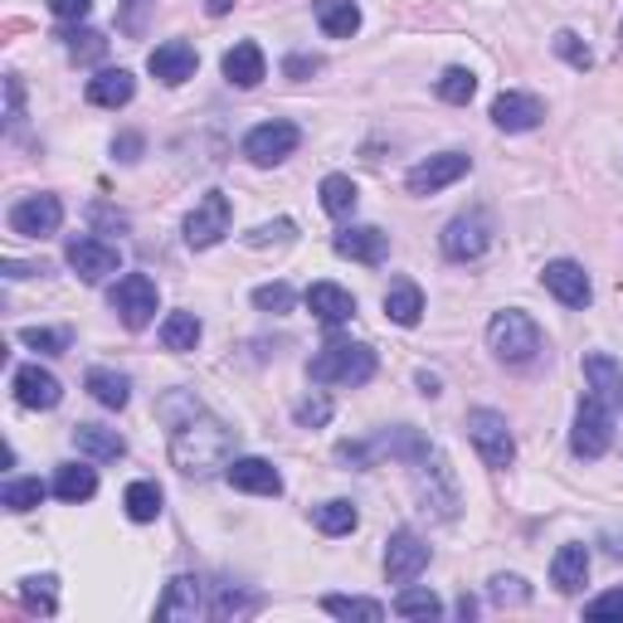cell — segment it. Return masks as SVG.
Here are the masks:
<instances>
[{"label": "cell", "mask_w": 623, "mask_h": 623, "mask_svg": "<svg viewBox=\"0 0 623 623\" xmlns=\"http://www.w3.org/2000/svg\"><path fill=\"white\" fill-rule=\"evenodd\" d=\"M424 570H429V546L415 532H395L386 546V580L390 585H415Z\"/></svg>", "instance_id": "9a60e30c"}, {"label": "cell", "mask_w": 623, "mask_h": 623, "mask_svg": "<svg viewBox=\"0 0 623 623\" xmlns=\"http://www.w3.org/2000/svg\"><path fill=\"white\" fill-rule=\"evenodd\" d=\"M210 585L201 575H176L162 594V604H156V619H181V623H195L210 614Z\"/></svg>", "instance_id": "5bb4252c"}, {"label": "cell", "mask_w": 623, "mask_h": 623, "mask_svg": "<svg viewBox=\"0 0 623 623\" xmlns=\"http://www.w3.org/2000/svg\"><path fill=\"white\" fill-rule=\"evenodd\" d=\"M308 376L317 386H366L376 376V351L361 341H331L327 351H317L308 361Z\"/></svg>", "instance_id": "7a4b0ae2"}, {"label": "cell", "mask_w": 623, "mask_h": 623, "mask_svg": "<svg viewBox=\"0 0 623 623\" xmlns=\"http://www.w3.org/2000/svg\"><path fill=\"white\" fill-rule=\"evenodd\" d=\"M20 604L30 609V614H59V580L55 575H30L20 580Z\"/></svg>", "instance_id": "e575fe53"}, {"label": "cell", "mask_w": 623, "mask_h": 623, "mask_svg": "<svg viewBox=\"0 0 623 623\" xmlns=\"http://www.w3.org/2000/svg\"><path fill=\"white\" fill-rule=\"evenodd\" d=\"M386 317H390L395 327H419V317H424V293H419V283H409V278L390 283V293H386Z\"/></svg>", "instance_id": "1f68e13d"}, {"label": "cell", "mask_w": 623, "mask_h": 623, "mask_svg": "<svg viewBox=\"0 0 623 623\" xmlns=\"http://www.w3.org/2000/svg\"><path fill=\"white\" fill-rule=\"evenodd\" d=\"M331 415H337V405H331L327 395H312V400H302L293 409V419L302 424V429H322V424H331Z\"/></svg>", "instance_id": "681fc988"}, {"label": "cell", "mask_w": 623, "mask_h": 623, "mask_svg": "<svg viewBox=\"0 0 623 623\" xmlns=\"http://www.w3.org/2000/svg\"><path fill=\"white\" fill-rule=\"evenodd\" d=\"M585 580H590V546L570 541V546H561L551 561V585L561 594H575V590H585Z\"/></svg>", "instance_id": "d4e9b609"}, {"label": "cell", "mask_w": 623, "mask_h": 623, "mask_svg": "<svg viewBox=\"0 0 623 623\" xmlns=\"http://www.w3.org/2000/svg\"><path fill=\"white\" fill-rule=\"evenodd\" d=\"M162 502H166V497H162V487H156V483H147V477H142V483H132L127 493H123V507H127V516H132V522H142V526L162 516Z\"/></svg>", "instance_id": "8d00e7d4"}, {"label": "cell", "mask_w": 623, "mask_h": 623, "mask_svg": "<svg viewBox=\"0 0 623 623\" xmlns=\"http://www.w3.org/2000/svg\"><path fill=\"white\" fill-rule=\"evenodd\" d=\"M108 302L127 331H142V327H152V317H156V283L147 273H123L113 283Z\"/></svg>", "instance_id": "52a82bcc"}, {"label": "cell", "mask_w": 623, "mask_h": 623, "mask_svg": "<svg viewBox=\"0 0 623 623\" xmlns=\"http://www.w3.org/2000/svg\"><path fill=\"white\" fill-rule=\"evenodd\" d=\"M49 10H55L59 20H69V25H78V20H88L93 0H49Z\"/></svg>", "instance_id": "db71d44e"}, {"label": "cell", "mask_w": 623, "mask_h": 623, "mask_svg": "<svg viewBox=\"0 0 623 623\" xmlns=\"http://www.w3.org/2000/svg\"><path fill=\"white\" fill-rule=\"evenodd\" d=\"M585 619H594V623L619 619V623H623V585L609 590V594H600V600H590V604H585Z\"/></svg>", "instance_id": "f907efd6"}, {"label": "cell", "mask_w": 623, "mask_h": 623, "mask_svg": "<svg viewBox=\"0 0 623 623\" xmlns=\"http://www.w3.org/2000/svg\"><path fill=\"white\" fill-rule=\"evenodd\" d=\"M39 502H45V483H39V477H10L6 487H0V507L6 512H35Z\"/></svg>", "instance_id": "60d3db41"}, {"label": "cell", "mask_w": 623, "mask_h": 623, "mask_svg": "<svg viewBox=\"0 0 623 623\" xmlns=\"http://www.w3.org/2000/svg\"><path fill=\"white\" fill-rule=\"evenodd\" d=\"M64 259H69V269L84 278V283H103V278H113L123 269V254L108 244V239H93V234H78L69 239V249H64Z\"/></svg>", "instance_id": "30bf717a"}, {"label": "cell", "mask_w": 623, "mask_h": 623, "mask_svg": "<svg viewBox=\"0 0 623 623\" xmlns=\"http://www.w3.org/2000/svg\"><path fill=\"white\" fill-rule=\"evenodd\" d=\"M331 249H337L341 259H351V263H386L390 234L376 230V224H351V230H341L337 239H331Z\"/></svg>", "instance_id": "d6986e66"}, {"label": "cell", "mask_w": 623, "mask_h": 623, "mask_svg": "<svg viewBox=\"0 0 623 623\" xmlns=\"http://www.w3.org/2000/svg\"><path fill=\"white\" fill-rule=\"evenodd\" d=\"M395 614H400V619H439L444 614V600L434 590L400 585V594H395Z\"/></svg>", "instance_id": "ab89813d"}, {"label": "cell", "mask_w": 623, "mask_h": 623, "mask_svg": "<svg viewBox=\"0 0 623 623\" xmlns=\"http://www.w3.org/2000/svg\"><path fill=\"white\" fill-rule=\"evenodd\" d=\"M93 220L113 224V230H127V215H117V210H108V205H93Z\"/></svg>", "instance_id": "9f6ffc18"}, {"label": "cell", "mask_w": 623, "mask_h": 623, "mask_svg": "<svg viewBox=\"0 0 623 623\" xmlns=\"http://www.w3.org/2000/svg\"><path fill=\"white\" fill-rule=\"evenodd\" d=\"M20 123H25V84L16 74L6 78V127L10 132H20Z\"/></svg>", "instance_id": "816d5d0a"}, {"label": "cell", "mask_w": 623, "mask_h": 623, "mask_svg": "<svg viewBox=\"0 0 623 623\" xmlns=\"http://www.w3.org/2000/svg\"><path fill=\"white\" fill-rule=\"evenodd\" d=\"M298 147H302V127L298 123H283V117H278V123H259L244 137V156L254 166H278V162H288Z\"/></svg>", "instance_id": "9c48e42d"}, {"label": "cell", "mask_w": 623, "mask_h": 623, "mask_svg": "<svg viewBox=\"0 0 623 623\" xmlns=\"http://www.w3.org/2000/svg\"><path fill=\"white\" fill-rule=\"evenodd\" d=\"M263 74H269V59H263V49L254 39H244V45H234L230 55H224V78H230L234 88H259Z\"/></svg>", "instance_id": "484cf974"}, {"label": "cell", "mask_w": 623, "mask_h": 623, "mask_svg": "<svg viewBox=\"0 0 623 623\" xmlns=\"http://www.w3.org/2000/svg\"><path fill=\"white\" fill-rule=\"evenodd\" d=\"M152 6L156 0H123V6H117V30L123 35H147V16H152Z\"/></svg>", "instance_id": "7dc6e473"}, {"label": "cell", "mask_w": 623, "mask_h": 623, "mask_svg": "<svg viewBox=\"0 0 623 623\" xmlns=\"http://www.w3.org/2000/svg\"><path fill=\"white\" fill-rule=\"evenodd\" d=\"M59 224H64V201L49 191L25 195V201L10 205V230L25 239H49V234H59Z\"/></svg>", "instance_id": "8fae6325"}, {"label": "cell", "mask_w": 623, "mask_h": 623, "mask_svg": "<svg viewBox=\"0 0 623 623\" xmlns=\"http://www.w3.org/2000/svg\"><path fill=\"white\" fill-rule=\"evenodd\" d=\"M254 308L259 312H273V317L293 312V288H288V283H263V288H254Z\"/></svg>", "instance_id": "c3c4849f"}, {"label": "cell", "mask_w": 623, "mask_h": 623, "mask_svg": "<svg viewBox=\"0 0 623 623\" xmlns=\"http://www.w3.org/2000/svg\"><path fill=\"white\" fill-rule=\"evenodd\" d=\"M142 147H147V142H142V132H123V137H117L113 142V156H117V162H137V156H142Z\"/></svg>", "instance_id": "f5cc1de1"}, {"label": "cell", "mask_w": 623, "mask_h": 623, "mask_svg": "<svg viewBox=\"0 0 623 623\" xmlns=\"http://www.w3.org/2000/svg\"><path fill=\"white\" fill-rule=\"evenodd\" d=\"M224 483H230L234 493H259V497L283 493V473H278L269 458H234L230 468H224Z\"/></svg>", "instance_id": "ac0fdd59"}, {"label": "cell", "mask_w": 623, "mask_h": 623, "mask_svg": "<svg viewBox=\"0 0 623 623\" xmlns=\"http://www.w3.org/2000/svg\"><path fill=\"white\" fill-rule=\"evenodd\" d=\"M308 312L317 317V322H327V327H341V322H351L356 317V298L347 293V288H337V283H312L308 288Z\"/></svg>", "instance_id": "cb8c5ba5"}, {"label": "cell", "mask_w": 623, "mask_h": 623, "mask_svg": "<svg viewBox=\"0 0 623 623\" xmlns=\"http://www.w3.org/2000/svg\"><path fill=\"white\" fill-rule=\"evenodd\" d=\"M84 390L103 409H127V400H132V380L123 376V370H108V366H93L84 376Z\"/></svg>", "instance_id": "83f0119b"}, {"label": "cell", "mask_w": 623, "mask_h": 623, "mask_svg": "<svg viewBox=\"0 0 623 623\" xmlns=\"http://www.w3.org/2000/svg\"><path fill=\"white\" fill-rule=\"evenodd\" d=\"M74 448L88 463H117L127 454V439L108 424H74Z\"/></svg>", "instance_id": "7402d4cb"}, {"label": "cell", "mask_w": 623, "mask_h": 623, "mask_svg": "<svg viewBox=\"0 0 623 623\" xmlns=\"http://www.w3.org/2000/svg\"><path fill=\"white\" fill-rule=\"evenodd\" d=\"M230 220H234V205L224 191H205L195 210L185 215V244L191 249H215L224 234H230Z\"/></svg>", "instance_id": "ba28073f"}, {"label": "cell", "mask_w": 623, "mask_h": 623, "mask_svg": "<svg viewBox=\"0 0 623 623\" xmlns=\"http://www.w3.org/2000/svg\"><path fill=\"white\" fill-rule=\"evenodd\" d=\"M93 493H98V473H93L88 463H64V468L55 473V497L69 502V507L88 502Z\"/></svg>", "instance_id": "4dcf8cb0"}, {"label": "cell", "mask_w": 623, "mask_h": 623, "mask_svg": "<svg viewBox=\"0 0 623 623\" xmlns=\"http://www.w3.org/2000/svg\"><path fill=\"white\" fill-rule=\"evenodd\" d=\"M64 49H69L74 64H98L103 55H108V35L88 30V25H74V30H64Z\"/></svg>", "instance_id": "74e56055"}, {"label": "cell", "mask_w": 623, "mask_h": 623, "mask_svg": "<svg viewBox=\"0 0 623 623\" xmlns=\"http://www.w3.org/2000/svg\"><path fill=\"white\" fill-rule=\"evenodd\" d=\"M609 444H614V409H609L600 395H585L575 409V429H570V454L575 458H604Z\"/></svg>", "instance_id": "277c9868"}, {"label": "cell", "mask_w": 623, "mask_h": 623, "mask_svg": "<svg viewBox=\"0 0 623 623\" xmlns=\"http://www.w3.org/2000/svg\"><path fill=\"white\" fill-rule=\"evenodd\" d=\"M541 117H546V108H541L536 93H516V88H507V93H502V98L493 103V123H497L502 132H532V127H541Z\"/></svg>", "instance_id": "ffe728a7"}, {"label": "cell", "mask_w": 623, "mask_h": 623, "mask_svg": "<svg viewBox=\"0 0 623 623\" xmlns=\"http://www.w3.org/2000/svg\"><path fill=\"white\" fill-rule=\"evenodd\" d=\"M487 600L507 609V604H526V600H532V590H526L522 575H493V580H487Z\"/></svg>", "instance_id": "f6af8a7d"}, {"label": "cell", "mask_w": 623, "mask_h": 623, "mask_svg": "<svg viewBox=\"0 0 623 623\" xmlns=\"http://www.w3.org/2000/svg\"><path fill=\"white\" fill-rule=\"evenodd\" d=\"M293 234H298V224H293V220H273V224H259V230H249V234H244V244H249V249L293 244Z\"/></svg>", "instance_id": "bcb514c9"}, {"label": "cell", "mask_w": 623, "mask_h": 623, "mask_svg": "<svg viewBox=\"0 0 623 623\" xmlns=\"http://www.w3.org/2000/svg\"><path fill=\"white\" fill-rule=\"evenodd\" d=\"M463 429H468V439H473L477 454H483L487 468H512V458H516V439H512V424H507V415H497V409H468Z\"/></svg>", "instance_id": "5b68a950"}, {"label": "cell", "mask_w": 623, "mask_h": 623, "mask_svg": "<svg viewBox=\"0 0 623 623\" xmlns=\"http://www.w3.org/2000/svg\"><path fill=\"white\" fill-rule=\"evenodd\" d=\"M317 195H322V210L331 220H351L356 205H361V191H356L351 176H341V171H331V176L317 185Z\"/></svg>", "instance_id": "f546056e"}, {"label": "cell", "mask_w": 623, "mask_h": 623, "mask_svg": "<svg viewBox=\"0 0 623 623\" xmlns=\"http://www.w3.org/2000/svg\"><path fill=\"white\" fill-rule=\"evenodd\" d=\"M10 386H16V400L25 409H59V400H64V386L45 366H20Z\"/></svg>", "instance_id": "44dd1931"}, {"label": "cell", "mask_w": 623, "mask_h": 623, "mask_svg": "<svg viewBox=\"0 0 623 623\" xmlns=\"http://www.w3.org/2000/svg\"><path fill=\"white\" fill-rule=\"evenodd\" d=\"M473 171V162L463 152H439V156H429V162H419V166H409V176H405V185H409V195H439L444 185H454V181H463Z\"/></svg>", "instance_id": "4fadbf2b"}, {"label": "cell", "mask_w": 623, "mask_h": 623, "mask_svg": "<svg viewBox=\"0 0 623 623\" xmlns=\"http://www.w3.org/2000/svg\"><path fill=\"white\" fill-rule=\"evenodd\" d=\"M201 337H205V327H201V317L195 312H171L162 322V347L166 351H195L201 347Z\"/></svg>", "instance_id": "836d02e7"}, {"label": "cell", "mask_w": 623, "mask_h": 623, "mask_svg": "<svg viewBox=\"0 0 623 623\" xmlns=\"http://www.w3.org/2000/svg\"><path fill=\"white\" fill-rule=\"evenodd\" d=\"M234 444H239V434L230 424L205 415V409H195L191 419H181L176 429H171V463H176L185 477H210V473L234 463Z\"/></svg>", "instance_id": "6da1fadb"}, {"label": "cell", "mask_w": 623, "mask_h": 623, "mask_svg": "<svg viewBox=\"0 0 623 623\" xmlns=\"http://www.w3.org/2000/svg\"><path fill=\"white\" fill-rule=\"evenodd\" d=\"M317 69H322V59H317V55H293V59L283 64L288 78H308V74H317Z\"/></svg>", "instance_id": "11a10c76"}, {"label": "cell", "mask_w": 623, "mask_h": 623, "mask_svg": "<svg viewBox=\"0 0 623 623\" xmlns=\"http://www.w3.org/2000/svg\"><path fill=\"white\" fill-rule=\"evenodd\" d=\"M487 347H493V356L502 366H532L541 356V327L526 312L507 308L487 322Z\"/></svg>", "instance_id": "3957f363"}, {"label": "cell", "mask_w": 623, "mask_h": 623, "mask_svg": "<svg viewBox=\"0 0 623 623\" xmlns=\"http://www.w3.org/2000/svg\"><path fill=\"white\" fill-rule=\"evenodd\" d=\"M419 390L434 400V395H439V376H429V370H419Z\"/></svg>", "instance_id": "6f0895ef"}, {"label": "cell", "mask_w": 623, "mask_h": 623, "mask_svg": "<svg viewBox=\"0 0 623 623\" xmlns=\"http://www.w3.org/2000/svg\"><path fill=\"white\" fill-rule=\"evenodd\" d=\"M541 283H546V293H551V298H561L565 308H590V298H594L590 273L580 269L575 259H555V263H546Z\"/></svg>", "instance_id": "e0dca14e"}, {"label": "cell", "mask_w": 623, "mask_h": 623, "mask_svg": "<svg viewBox=\"0 0 623 623\" xmlns=\"http://www.w3.org/2000/svg\"><path fill=\"white\" fill-rule=\"evenodd\" d=\"M263 609V594H249L239 585H215V600H210V619H249Z\"/></svg>", "instance_id": "d6a6232c"}, {"label": "cell", "mask_w": 623, "mask_h": 623, "mask_svg": "<svg viewBox=\"0 0 623 623\" xmlns=\"http://www.w3.org/2000/svg\"><path fill=\"white\" fill-rule=\"evenodd\" d=\"M20 347H30L39 356H64L69 351V331H55V327H20Z\"/></svg>", "instance_id": "b9f144b4"}, {"label": "cell", "mask_w": 623, "mask_h": 623, "mask_svg": "<svg viewBox=\"0 0 623 623\" xmlns=\"http://www.w3.org/2000/svg\"><path fill=\"white\" fill-rule=\"evenodd\" d=\"M317 25H322V35L331 39H351L361 30V10H356V0H317L312 6Z\"/></svg>", "instance_id": "f1b7e54d"}, {"label": "cell", "mask_w": 623, "mask_h": 623, "mask_svg": "<svg viewBox=\"0 0 623 623\" xmlns=\"http://www.w3.org/2000/svg\"><path fill=\"white\" fill-rule=\"evenodd\" d=\"M585 380H590V395H600L609 409H623V366L614 356H604V351L585 356Z\"/></svg>", "instance_id": "603a6c76"}, {"label": "cell", "mask_w": 623, "mask_h": 623, "mask_svg": "<svg viewBox=\"0 0 623 623\" xmlns=\"http://www.w3.org/2000/svg\"><path fill=\"white\" fill-rule=\"evenodd\" d=\"M551 49H555V55H561V59L570 64V69H580V74H585V69H594V55H590V45H585V39H580L575 30H555Z\"/></svg>", "instance_id": "7bdbcfd3"}, {"label": "cell", "mask_w": 623, "mask_h": 623, "mask_svg": "<svg viewBox=\"0 0 623 623\" xmlns=\"http://www.w3.org/2000/svg\"><path fill=\"white\" fill-rule=\"evenodd\" d=\"M147 69H152V78H162L166 88H181L185 78H195V69H201V55H195V45H185V39H166V45H156L147 55Z\"/></svg>", "instance_id": "2e32d148"}, {"label": "cell", "mask_w": 623, "mask_h": 623, "mask_svg": "<svg viewBox=\"0 0 623 623\" xmlns=\"http://www.w3.org/2000/svg\"><path fill=\"white\" fill-rule=\"evenodd\" d=\"M312 522H317L322 536H351L356 522H361V512H356L347 497H337V502H322V507L312 512Z\"/></svg>", "instance_id": "d590c367"}, {"label": "cell", "mask_w": 623, "mask_h": 623, "mask_svg": "<svg viewBox=\"0 0 623 623\" xmlns=\"http://www.w3.org/2000/svg\"><path fill=\"white\" fill-rule=\"evenodd\" d=\"M415 487H419V512L424 516H439V522H454L458 516V483H454V468H448L439 454H429L419 463Z\"/></svg>", "instance_id": "8992f818"}, {"label": "cell", "mask_w": 623, "mask_h": 623, "mask_svg": "<svg viewBox=\"0 0 623 623\" xmlns=\"http://www.w3.org/2000/svg\"><path fill=\"white\" fill-rule=\"evenodd\" d=\"M137 98V78L127 69H103L98 78H88V103L93 108H127Z\"/></svg>", "instance_id": "4316f807"}, {"label": "cell", "mask_w": 623, "mask_h": 623, "mask_svg": "<svg viewBox=\"0 0 623 623\" xmlns=\"http://www.w3.org/2000/svg\"><path fill=\"white\" fill-rule=\"evenodd\" d=\"M487 244H493V224H487V215H454L444 224V254L454 263H473L487 254Z\"/></svg>", "instance_id": "7c38bea8"}, {"label": "cell", "mask_w": 623, "mask_h": 623, "mask_svg": "<svg viewBox=\"0 0 623 623\" xmlns=\"http://www.w3.org/2000/svg\"><path fill=\"white\" fill-rule=\"evenodd\" d=\"M322 609L331 619H361V623H380V619H386V604L361 600V594H327Z\"/></svg>", "instance_id": "f35d334b"}, {"label": "cell", "mask_w": 623, "mask_h": 623, "mask_svg": "<svg viewBox=\"0 0 623 623\" xmlns=\"http://www.w3.org/2000/svg\"><path fill=\"white\" fill-rule=\"evenodd\" d=\"M205 10H210V16H230L234 0H205Z\"/></svg>", "instance_id": "680465c9"}, {"label": "cell", "mask_w": 623, "mask_h": 623, "mask_svg": "<svg viewBox=\"0 0 623 623\" xmlns=\"http://www.w3.org/2000/svg\"><path fill=\"white\" fill-rule=\"evenodd\" d=\"M473 93H477V74L473 69H444V78H439V98L444 103L463 108V103H473Z\"/></svg>", "instance_id": "ee69618b"}]
</instances>
